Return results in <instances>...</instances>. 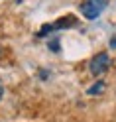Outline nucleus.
Here are the masks:
<instances>
[{"label": "nucleus", "instance_id": "f257e3e1", "mask_svg": "<svg viewBox=\"0 0 116 122\" xmlns=\"http://www.w3.org/2000/svg\"><path fill=\"white\" fill-rule=\"evenodd\" d=\"M106 6H108V0H85L81 4V12L87 20H96Z\"/></svg>", "mask_w": 116, "mask_h": 122}, {"label": "nucleus", "instance_id": "f03ea898", "mask_svg": "<svg viewBox=\"0 0 116 122\" xmlns=\"http://www.w3.org/2000/svg\"><path fill=\"white\" fill-rule=\"evenodd\" d=\"M108 67H110V57H108L104 51H102V53H96V55L91 59V63H89L91 73L96 75V77H98V75H102Z\"/></svg>", "mask_w": 116, "mask_h": 122}, {"label": "nucleus", "instance_id": "7ed1b4c3", "mask_svg": "<svg viewBox=\"0 0 116 122\" xmlns=\"http://www.w3.org/2000/svg\"><path fill=\"white\" fill-rule=\"evenodd\" d=\"M75 24H77L75 16H65V18H61V20H57V22H53V24H49V26H43V28H47V30H63V28L75 26Z\"/></svg>", "mask_w": 116, "mask_h": 122}, {"label": "nucleus", "instance_id": "20e7f679", "mask_svg": "<svg viewBox=\"0 0 116 122\" xmlns=\"http://www.w3.org/2000/svg\"><path fill=\"white\" fill-rule=\"evenodd\" d=\"M102 89H104V85H102V83L98 81V83H95V85H92V87L89 89V95H96V93H100Z\"/></svg>", "mask_w": 116, "mask_h": 122}, {"label": "nucleus", "instance_id": "39448f33", "mask_svg": "<svg viewBox=\"0 0 116 122\" xmlns=\"http://www.w3.org/2000/svg\"><path fill=\"white\" fill-rule=\"evenodd\" d=\"M110 47H114V49H116V36H114L112 40H110Z\"/></svg>", "mask_w": 116, "mask_h": 122}, {"label": "nucleus", "instance_id": "423d86ee", "mask_svg": "<svg viewBox=\"0 0 116 122\" xmlns=\"http://www.w3.org/2000/svg\"><path fill=\"white\" fill-rule=\"evenodd\" d=\"M2 95H4V87H2V81H0V98H2Z\"/></svg>", "mask_w": 116, "mask_h": 122}]
</instances>
